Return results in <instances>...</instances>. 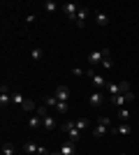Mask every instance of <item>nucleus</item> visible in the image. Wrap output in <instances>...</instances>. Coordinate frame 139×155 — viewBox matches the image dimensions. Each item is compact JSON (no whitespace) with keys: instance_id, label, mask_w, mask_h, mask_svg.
<instances>
[{"instance_id":"12","label":"nucleus","mask_w":139,"mask_h":155,"mask_svg":"<svg viewBox=\"0 0 139 155\" xmlns=\"http://www.w3.org/2000/svg\"><path fill=\"white\" fill-rule=\"evenodd\" d=\"M109 130H111V127H107V125L98 123V125H95V127H93V137H95V139H102V137H104L107 132H109Z\"/></svg>"},{"instance_id":"17","label":"nucleus","mask_w":139,"mask_h":155,"mask_svg":"<svg viewBox=\"0 0 139 155\" xmlns=\"http://www.w3.org/2000/svg\"><path fill=\"white\" fill-rule=\"evenodd\" d=\"M132 116V111L127 109V107H123V109H118V120L121 123H127V118Z\"/></svg>"},{"instance_id":"29","label":"nucleus","mask_w":139,"mask_h":155,"mask_svg":"<svg viewBox=\"0 0 139 155\" xmlns=\"http://www.w3.org/2000/svg\"><path fill=\"white\" fill-rule=\"evenodd\" d=\"M51 155H60V150H51Z\"/></svg>"},{"instance_id":"9","label":"nucleus","mask_w":139,"mask_h":155,"mask_svg":"<svg viewBox=\"0 0 139 155\" xmlns=\"http://www.w3.org/2000/svg\"><path fill=\"white\" fill-rule=\"evenodd\" d=\"M88 102H91V107H93V109H98L100 104L104 102V95H102L100 91H95V93H91V97H88Z\"/></svg>"},{"instance_id":"2","label":"nucleus","mask_w":139,"mask_h":155,"mask_svg":"<svg viewBox=\"0 0 139 155\" xmlns=\"http://www.w3.org/2000/svg\"><path fill=\"white\" fill-rule=\"evenodd\" d=\"M134 100V93L132 91H127V93H123V95H116V97H111L109 102H111V107H116V109H123L127 102H132Z\"/></svg>"},{"instance_id":"27","label":"nucleus","mask_w":139,"mask_h":155,"mask_svg":"<svg viewBox=\"0 0 139 155\" xmlns=\"http://www.w3.org/2000/svg\"><path fill=\"white\" fill-rule=\"evenodd\" d=\"M37 155H51V150L44 148V146H40V150H37Z\"/></svg>"},{"instance_id":"24","label":"nucleus","mask_w":139,"mask_h":155,"mask_svg":"<svg viewBox=\"0 0 139 155\" xmlns=\"http://www.w3.org/2000/svg\"><path fill=\"white\" fill-rule=\"evenodd\" d=\"M2 155H14V146H12L9 141L2 143Z\"/></svg>"},{"instance_id":"6","label":"nucleus","mask_w":139,"mask_h":155,"mask_svg":"<svg viewBox=\"0 0 139 155\" xmlns=\"http://www.w3.org/2000/svg\"><path fill=\"white\" fill-rule=\"evenodd\" d=\"M88 7H79V12H77V16H74V23L79 28H86V19H88Z\"/></svg>"},{"instance_id":"26","label":"nucleus","mask_w":139,"mask_h":155,"mask_svg":"<svg viewBox=\"0 0 139 155\" xmlns=\"http://www.w3.org/2000/svg\"><path fill=\"white\" fill-rule=\"evenodd\" d=\"M98 123L107 125V127H111V118H109V116H100V118H98Z\"/></svg>"},{"instance_id":"3","label":"nucleus","mask_w":139,"mask_h":155,"mask_svg":"<svg viewBox=\"0 0 139 155\" xmlns=\"http://www.w3.org/2000/svg\"><path fill=\"white\" fill-rule=\"evenodd\" d=\"M60 12L65 14L70 21H74V16L79 12V5H77V2H63V5H60Z\"/></svg>"},{"instance_id":"16","label":"nucleus","mask_w":139,"mask_h":155,"mask_svg":"<svg viewBox=\"0 0 139 155\" xmlns=\"http://www.w3.org/2000/svg\"><path fill=\"white\" fill-rule=\"evenodd\" d=\"M42 9L51 14V12H56V9H60V5H58V2H53V0H46L44 5H42Z\"/></svg>"},{"instance_id":"5","label":"nucleus","mask_w":139,"mask_h":155,"mask_svg":"<svg viewBox=\"0 0 139 155\" xmlns=\"http://www.w3.org/2000/svg\"><path fill=\"white\" fill-rule=\"evenodd\" d=\"M9 102H12V95H9V86H7V84H0V107L5 109Z\"/></svg>"},{"instance_id":"15","label":"nucleus","mask_w":139,"mask_h":155,"mask_svg":"<svg viewBox=\"0 0 139 155\" xmlns=\"http://www.w3.org/2000/svg\"><path fill=\"white\" fill-rule=\"evenodd\" d=\"M95 23H98V26H109V14L107 12H95Z\"/></svg>"},{"instance_id":"11","label":"nucleus","mask_w":139,"mask_h":155,"mask_svg":"<svg viewBox=\"0 0 139 155\" xmlns=\"http://www.w3.org/2000/svg\"><path fill=\"white\" fill-rule=\"evenodd\" d=\"M28 127H30V130L44 127V118H42V116H30V118H28Z\"/></svg>"},{"instance_id":"13","label":"nucleus","mask_w":139,"mask_h":155,"mask_svg":"<svg viewBox=\"0 0 139 155\" xmlns=\"http://www.w3.org/2000/svg\"><path fill=\"white\" fill-rule=\"evenodd\" d=\"M77 153V141H67L65 146H60V155H74Z\"/></svg>"},{"instance_id":"18","label":"nucleus","mask_w":139,"mask_h":155,"mask_svg":"<svg viewBox=\"0 0 139 155\" xmlns=\"http://www.w3.org/2000/svg\"><path fill=\"white\" fill-rule=\"evenodd\" d=\"M40 150V146L37 143H33V141H28V143H23V153H28V155H33V153H37Z\"/></svg>"},{"instance_id":"1","label":"nucleus","mask_w":139,"mask_h":155,"mask_svg":"<svg viewBox=\"0 0 139 155\" xmlns=\"http://www.w3.org/2000/svg\"><path fill=\"white\" fill-rule=\"evenodd\" d=\"M107 91H109V95L111 97H116V95H123V93H127L130 91V84L127 81H111V84H107Z\"/></svg>"},{"instance_id":"7","label":"nucleus","mask_w":139,"mask_h":155,"mask_svg":"<svg viewBox=\"0 0 139 155\" xmlns=\"http://www.w3.org/2000/svg\"><path fill=\"white\" fill-rule=\"evenodd\" d=\"M86 74L91 77V81H93V86H95V88H102V86H107V81H104V77H102V74H98V72H93V70H88Z\"/></svg>"},{"instance_id":"23","label":"nucleus","mask_w":139,"mask_h":155,"mask_svg":"<svg viewBox=\"0 0 139 155\" xmlns=\"http://www.w3.org/2000/svg\"><path fill=\"white\" fill-rule=\"evenodd\" d=\"M12 102L19 104V107H23V104H26V100H23V95H21V93H14V95H12Z\"/></svg>"},{"instance_id":"28","label":"nucleus","mask_w":139,"mask_h":155,"mask_svg":"<svg viewBox=\"0 0 139 155\" xmlns=\"http://www.w3.org/2000/svg\"><path fill=\"white\" fill-rule=\"evenodd\" d=\"M72 74H74V77H84L86 72H84V70H79V67H74V70H72Z\"/></svg>"},{"instance_id":"8","label":"nucleus","mask_w":139,"mask_h":155,"mask_svg":"<svg viewBox=\"0 0 139 155\" xmlns=\"http://www.w3.org/2000/svg\"><path fill=\"white\" fill-rule=\"evenodd\" d=\"M53 95L58 97L60 102H67V100H70V88H67V86H56Z\"/></svg>"},{"instance_id":"20","label":"nucleus","mask_w":139,"mask_h":155,"mask_svg":"<svg viewBox=\"0 0 139 155\" xmlns=\"http://www.w3.org/2000/svg\"><path fill=\"white\" fill-rule=\"evenodd\" d=\"M42 56H44L42 46H33V51H30V58H33V60H42Z\"/></svg>"},{"instance_id":"19","label":"nucleus","mask_w":139,"mask_h":155,"mask_svg":"<svg viewBox=\"0 0 139 155\" xmlns=\"http://www.w3.org/2000/svg\"><path fill=\"white\" fill-rule=\"evenodd\" d=\"M74 127L79 130V132H86V130H88V118H79V120H74Z\"/></svg>"},{"instance_id":"22","label":"nucleus","mask_w":139,"mask_h":155,"mask_svg":"<svg viewBox=\"0 0 139 155\" xmlns=\"http://www.w3.org/2000/svg\"><path fill=\"white\" fill-rule=\"evenodd\" d=\"M56 111H58L60 116H65L67 111H70V107H67V102H58V104H56Z\"/></svg>"},{"instance_id":"4","label":"nucleus","mask_w":139,"mask_h":155,"mask_svg":"<svg viewBox=\"0 0 139 155\" xmlns=\"http://www.w3.org/2000/svg\"><path fill=\"white\" fill-rule=\"evenodd\" d=\"M109 132L116 134V137H125V134H132V125L130 123H118V125H111Z\"/></svg>"},{"instance_id":"30","label":"nucleus","mask_w":139,"mask_h":155,"mask_svg":"<svg viewBox=\"0 0 139 155\" xmlns=\"http://www.w3.org/2000/svg\"><path fill=\"white\" fill-rule=\"evenodd\" d=\"M121 155H127V153H121Z\"/></svg>"},{"instance_id":"14","label":"nucleus","mask_w":139,"mask_h":155,"mask_svg":"<svg viewBox=\"0 0 139 155\" xmlns=\"http://www.w3.org/2000/svg\"><path fill=\"white\" fill-rule=\"evenodd\" d=\"M58 127V120L49 114V116H44V130H49V132H53V130Z\"/></svg>"},{"instance_id":"21","label":"nucleus","mask_w":139,"mask_h":155,"mask_svg":"<svg viewBox=\"0 0 139 155\" xmlns=\"http://www.w3.org/2000/svg\"><path fill=\"white\" fill-rule=\"evenodd\" d=\"M58 102H60V100H58L56 95H49V97H44V104H46V107H53V109H56V104H58Z\"/></svg>"},{"instance_id":"25","label":"nucleus","mask_w":139,"mask_h":155,"mask_svg":"<svg viewBox=\"0 0 139 155\" xmlns=\"http://www.w3.org/2000/svg\"><path fill=\"white\" fill-rule=\"evenodd\" d=\"M37 116H49V107H46V104H40V107H37Z\"/></svg>"},{"instance_id":"10","label":"nucleus","mask_w":139,"mask_h":155,"mask_svg":"<svg viewBox=\"0 0 139 155\" xmlns=\"http://www.w3.org/2000/svg\"><path fill=\"white\" fill-rule=\"evenodd\" d=\"M102 58H104V53L100 51V49H93V51L88 53V63H91V65H100Z\"/></svg>"}]
</instances>
